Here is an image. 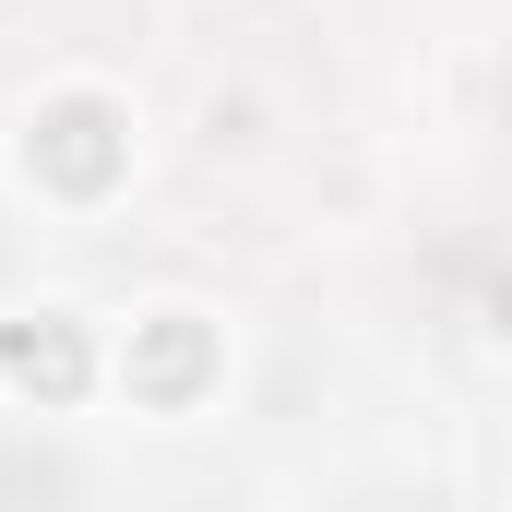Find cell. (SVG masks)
Segmentation results:
<instances>
[{"label":"cell","instance_id":"obj_3","mask_svg":"<svg viewBox=\"0 0 512 512\" xmlns=\"http://www.w3.org/2000/svg\"><path fill=\"white\" fill-rule=\"evenodd\" d=\"M489 322H501V334H512V274H501V286H489Z\"/></svg>","mask_w":512,"mask_h":512},{"label":"cell","instance_id":"obj_2","mask_svg":"<svg viewBox=\"0 0 512 512\" xmlns=\"http://www.w3.org/2000/svg\"><path fill=\"white\" fill-rule=\"evenodd\" d=\"M0 358H12V382H48V393L84 382V346H72V334H12Z\"/></svg>","mask_w":512,"mask_h":512},{"label":"cell","instance_id":"obj_1","mask_svg":"<svg viewBox=\"0 0 512 512\" xmlns=\"http://www.w3.org/2000/svg\"><path fill=\"white\" fill-rule=\"evenodd\" d=\"M48 167H60V179H108V167H120L108 108H60V120H48Z\"/></svg>","mask_w":512,"mask_h":512}]
</instances>
